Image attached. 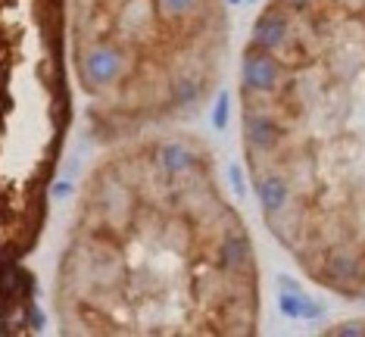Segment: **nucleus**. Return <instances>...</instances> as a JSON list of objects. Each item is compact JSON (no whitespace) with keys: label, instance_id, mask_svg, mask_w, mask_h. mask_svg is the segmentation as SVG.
<instances>
[{"label":"nucleus","instance_id":"7ed1b4c3","mask_svg":"<svg viewBox=\"0 0 365 337\" xmlns=\"http://www.w3.org/2000/svg\"><path fill=\"white\" fill-rule=\"evenodd\" d=\"M69 16L78 81L103 141L194 119L225 72L222 0H69Z\"/></svg>","mask_w":365,"mask_h":337},{"label":"nucleus","instance_id":"f03ea898","mask_svg":"<svg viewBox=\"0 0 365 337\" xmlns=\"http://www.w3.org/2000/svg\"><path fill=\"white\" fill-rule=\"evenodd\" d=\"M250 187L315 287L365 303V0H269L237 72Z\"/></svg>","mask_w":365,"mask_h":337},{"label":"nucleus","instance_id":"f257e3e1","mask_svg":"<svg viewBox=\"0 0 365 337\" xmlns=\"http://www.w3.org/2000/svg\"><path fill=\"white\" fill-rule=\"evenodd\" d=\"M56 309L72 334H256V247L200 135L153 128L97 162L60 259Z\"/></svg>","mask_w":365,"mask_h":337},{"label":"nucleus","instance_id":"20e7f679","mask_svg":"<svg viewBox=\"0 0 365 337\" xmlns=\"http://www.w3.org/2000/svg\"><path fill=\"white\" fill-rule=\"evenodd\" d=\"M66 125L63 0H0V331L38 322L22 259L44 225Z\"/></svg>","mask_w":365,"mask_h":337}]
</instances>
